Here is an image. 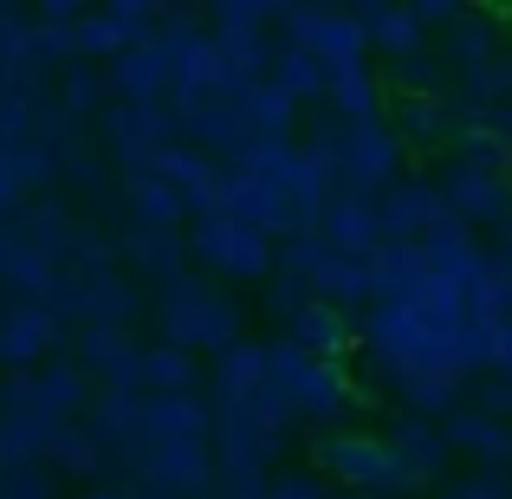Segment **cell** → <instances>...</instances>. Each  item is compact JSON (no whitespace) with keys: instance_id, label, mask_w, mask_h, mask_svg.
<instances>
[{"instance_id":"6da1fadb","label":"cell","mask_w":512,"mask_h":499,"mask_svg":"<svg viewBox=\"0 0 512 499\" xmlns=\"http://www.w3.org/2000/svg\"><path fill=\"white\" fill-rule=\"evenodd\" d=\"M201 253H214V260L227 266V273H260V260H266V247H260V234H247L240 221H208L201 227Z\"/></svg>"}]
</instances>
